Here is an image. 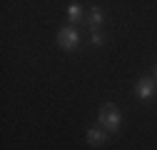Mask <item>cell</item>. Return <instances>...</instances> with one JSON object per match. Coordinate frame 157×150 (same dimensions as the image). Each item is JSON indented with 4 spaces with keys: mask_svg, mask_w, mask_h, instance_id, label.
Listing matches in <instances>:
<instances>
[{
    "mask_svg": "<svg viewBox=\"0 0 157 150\" xmlns=\"http://www.w3.org/2000/svg\"><path fill=\"white\" fill-rule=\"evenodd\" d=\"M97 120H100V125H105V130H110V133H117L120 125H122V115H120V110H117L112 103H105L100 108Z\"/></svg>",
    "mask_w": 157,
    "mask_h": 150,
    "instance_id": "6da1fadb",
    "label": "cell"
},
{
    "mask_svg": "<svg viewBox=\"0 0 157 150\" xmlns=\"http://www.w3.org/2000/svg\"><path fill=\"white\" fill-rule=\"evenodd\" d=\"M57 45L63 50H77L80 48V33L75 30V25L60 28V33H57Z\"/></svg>",
    "mask_w": 157,
    "mask_h": 150,
    "instance_id": "7a4b0ae2",
    "label": "cell"
},
{
    "mask_svg": "<svg viewBox=\"0 0 157 150\" xmlns=\"http://www.w3.org/2000/svg\"><path fill=\"white\" fill-rule=\"evenodd\" d=\"M155 93H157V83H155V78H142L140 83H137V95H140L142 100H150Z\"/></svg>",
    "mask_w": 157,
    "mask_h": 150,
    "instance_id": "3957f363",
    "label": "cell"
},
{
    "mask_svg": "<svg viewBox=\"0 0 157 150\" xmlns=\"http://www.w3.org/2000/svg\"><path fill=\"white\" fill-rule=\"evenodd\" d=\"M85 140H87L92 148H97V145H102V143L107 140V135L102 133L100 128H87V133H85Z\"/></svg>",
    "mask_w": 157,
    "mask_h": 150,
    "instance_id": "277c9868",
    "label": "cell"
},
{
    "mask_svg": "<svg viewBox=\"0 0 157 150\" xmlns=\"http://www.w3.org/2000/svg\"><path fill=\"white\" fill-rule=\"evenodd\" d=\"M67 18H70V23H82V8L77 3H72L67 8Z\"/></svg>",
    "mask_w": 157,
    "mask_h": 150,
    "instance_id": "5b68a950",
    "label": "cell"
},
{
    "mask_svg": "<svg viewBox=\"0 0 157 150\" xmlns=\"http://www.w3.org/2000/svg\"><path fill=\"white\" fill-rule=\"evenodd\" d=\"M90 15H92V18H90V28H92V33H95L97 28L102 25V10H100V8H92Z\"/></svg>",
    "mask_w": 157,
    "mask_h": 150,
    "instance_id": "8992f818",
    "label": "cell"
},
{
    "mask_svg": "<svg viewBox=\"0 0 157 150\" xmlns=\"http://www.w3.org/2000/svg\"><path fill=\"white\" fill-rule=\"evenodd\" d=\"M90 40H92V45H95V48H100V45L105 43V38H102V33H100V30H95V33H92V38H90Z\"/></svg>",
    "mask_w": 157,
    "mask_h": 150,
    "instance_id": "52a82bcc",
    "label": "cell"
},
{
    "mask_svg": "<svg viewBox=\"0 0 157 150\" xmlns=\"http://www.w3.org/2000/svg\"><path fill=\"white\" fill-rule=\"evenodd\" d=\"M155 83H157V65H155Z\"/></svg>",
    "mask_w": 157,
    "mask_h": 150,
    "instance_id": "ba28073f",
    "label": "cell"
}]
</instances>
